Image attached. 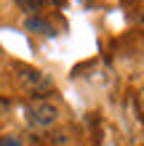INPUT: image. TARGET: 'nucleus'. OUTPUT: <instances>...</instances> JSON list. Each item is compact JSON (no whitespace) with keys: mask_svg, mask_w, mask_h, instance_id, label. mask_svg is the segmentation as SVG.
<instances>
[{"mask_svg":"<svg viewBox=\"0 0 144 146\" xmlns=\"http://www.w3.org/2000/svg\"><path fill=\"white\" fill-rule=\"evenodd\" d=\"M48 3H54V5H64V0H48Z\"/></svg>","mask_w":144,"mask_h":146,"instance_id":"423d86ee","label":"nucleus"},{"mask_svg":"<svg viewBox=\"0 0 144 146\" xmlns=\"http://www.w3.org/2000/svg\"><path fill=\"white\" fill-rule=\"evenodd\" d=\"M0 146H21V141L13 135H5V138H0Z\"/></svg>","mask_w":144,"mask_h":146,"instance_id":"39448f33","label":"nucleus"},{"mask_svg":"<svg viewBox=\"0 0 144 146\" xmlns=\"http://www.w3.org/2000/svg\"><path fill=\"white\" fill-rule=\"evenodd\" d=\"M24 27H27L29 32H40V35H46V37H56V27L51 21H46L43 16H29Z\"/></svg>","mask_w":144,"mask_h":146,"instance_id":"7ed1b4c3","label":"nucleus"},{"mask_svg":"<svg viewBox=\"0 0 144 146\" xmlns=\"http://www.w3.org/2000/svg\"><path fill=\"white\" fill-rule=\"evenodd\" d=\"M16 5H21L24 11H40V0H16Z\"/></svg>","mask_w":144,"mask_h":146,"instance_id":"20e7f679","label":"nucleus"},{"mask_svg":"<svg viewBox=\"0 0 144 146\" xmlns=\"http://www.w3.org/2000/svg\"><path fill=\"white\" fill-rule=\"evenodd\" d=\"M19 77H21V82L24 85H29V88H51V80L43 74V72H38V69H29V66H19Z\"/></svg>","mask_w":144,"mask_h":146,"instance_id":"f03ea898","label":"nucleus"},{"mask_svg":"<svg viewBox=\"0 0 144 146\" xmlns=\"http://www.w3.org/2000/svg\"><path fill=\"white\" fill-rule=\"evenodd\" d=\"M24 114H27V122L32 127H48V125L56 122L59 109L54 104H48V101H38V104H29L24 109Z\"/></svg>","mask_w":144,"mask_h":146,"instance_id":"f257e3e1","label":"nucleus"}]
</instances>
